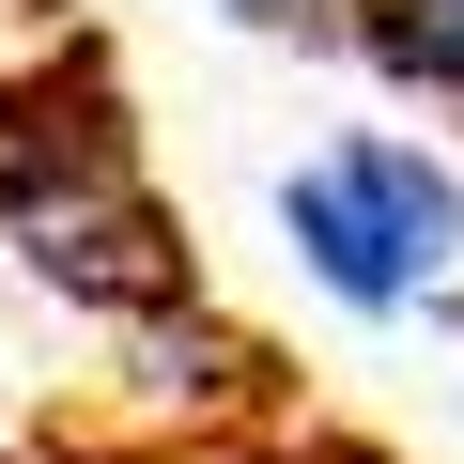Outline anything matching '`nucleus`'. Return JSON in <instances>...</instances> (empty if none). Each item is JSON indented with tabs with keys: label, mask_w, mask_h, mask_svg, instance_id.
Returning <instances> with one entry per match:
<instances>
[{
	"label": "nucleus",
	"mask_w": 464,
	"mask_h": 464,
	"mask_svg": "<svg viewBox=\"0 0 464 464\" xmlns=\"http://www.w3.org/2000/svg\"><path fill=\"white\" fill-rule=\"evenodd\" d=\"M0 232H16L63 295H93V310H170V295H186L170 217H155L124 124H93V109L16 124V155H0Z\"/></svg>",
	"instance_id": "f257e3e1"
},
{
	"label": "nucleus",
	"mask_w": 464,
	"mask_h": 464,
	"mask_svg": "<svg viewBox=\"0 0 464 464\" xmlns=\"http://www.w3.org/2000/svg\"><path fill=\"white\" fill-rule=\"evenodd\" d=\"M279 232H295V264H310V279H325L341 310H372V325L433 295V279H418V264L387 248V217H372V201L341 186V155H310V170H279Z\"/></svg>",
	"instance_id": "f03ea898"
},
{
	"label": "nucleus",
	"mask_w": 464,
	"mask_h": 464,
	"mask_svg": "<svg viewBox=\"0 0 464 464\" xmlns=\"http://www.w3.org/2000/svg\"><path fill=\"white\" fill-rule=\"evenodd\" d=\"M341 186L387 217V248H402L418 279H449V248H464V170H449V155H418L402 124H356V140H341Z\"/></svg>",
	"instance_id": "7ed1b4c3"
},
{
	"label": "nucleus",
	"mask_w": 464,
	"mask_h": 464,
	"mask_svg": "<svg viewBox=\"0 0 464 464\" xmlns=\"http://www.w3.org/2000/svg\"><path fill=\"white\" fill-rule=\"evenodd\" d=\"M356 63L418 109H464V0H372L356 16Z\"/></svg>",
	"instance_id": "20e7f679"
},
{
	"label": "nucleus",
	"mask_w": 464,
	"mask_h": 464,
	"mask_svg": "<svg viewBox=\"0 0 464 464\" xmlns=\"http://www.w3.org/2000/svg\"><path fill=\"white\" fill-rule=\"evenodd\" d=\"M232 32H264V47H356V16L372 0H217Z\"/></svg>",
	"instance_id": "39448f33"
},
{
	"label": "nucleus",
	"mask_w": 464,
	"mask_h": 464,
	"mask_svg": "<svg viewBox=\"0 0 464 464\" xmlns=\"http://www.w3.org/2000/svg\"><path fill=\"white\" fill-rule=\"evenodd\" d=\"M449 341H464V295H449Z\"/></svg>",
	"instance_id": "423d86ee"
}]
</instances>
